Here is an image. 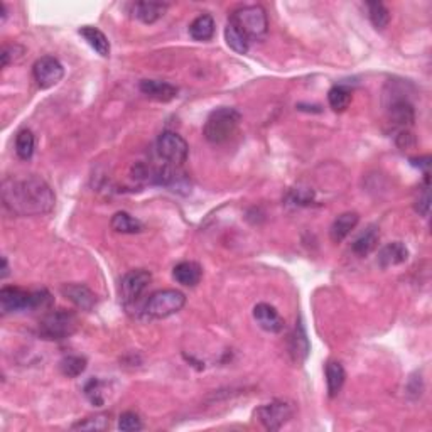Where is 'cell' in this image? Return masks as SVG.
Here are the masks:
<instances>
[{"label": "cell", "instance_id": "1", "mask_svg": "<svg viewBox=\"0 0 432 432\" xmlns=\"http://www.w3.org/2000/svg\"><path fill=\"white\" fill-rule=\"evenodd\" d=\"M6 208L19 216H41L54 208L56 198L44 179L37 176L6 179L2 184Z\"/></svg>", "mask_w": 432, "mask_h": 432}, {"label": "cell", "instance_id": "2", "mask_svg": "<svg viewBox=\"0 0 432 432\" xmlns=\"http://www.w3.org/2000/svg\"><path fill=\"white\" fill-rule=\"evenodd\" d=\"M53 304V297L48 291H24L21 287L7 286L0 291V309L2 314L21 313V311L49 309Z\"/></svg>", "mask_w": 432, "mask_h": 432}, {"label": "cell", "instance_id": "3", "mask_svg": "<svg viewBox=\"0 0 432 432\" xmlns=\"http://www.w3.org/2000/svg\"><path fill=\"white\" fill-rule=\"evenodd\" d=\"M242 115L230 107H220L209 114L205 123V139L213 146L227 144L236 134Z\"/></svg>", "mask_w": 432, "mask_h": 432}, {"label": "cell", "instance_id": "4", "mask_svg": "<svg viewBox=\"0 0 432 432\" xmlns=\"http://www.w3.org/2000/svg\"><path fill=\"white\" fill-rule=\"evenodd\" d=\"M230 21L235 22L250 41L262 39L268 31L267 12L260 6L239 7V9L233 10L232 15H230Z\"/></svg>", "mask_w": 432, "mask_h": 432}, {"label": "cell", "instance_id": "5", "mask_svg": "<svg viewBox=\"0 0 432 432\" xmlns=\"http://www.w3.org/2000/svg\"><path fill=\"white\" fill-rule=\"evenodd\" d=\"M186 304V295L176 289H162L150 294L144 306L146 316L153 319H166L179 313Z\"/></svg>", "mask_w": 432, "mask_h": 432}, {"label": "cell", "instance_id": "6", "mask_svg": "<svg viewBox=\"0 0 432 432\" xmlns=\"http://www.w3.org/2000/svg\"><path fill=\"white\" fill-rule=\"evenodd\" d=\"M78 328L76 314L71 311L58 309L46 313L39 322V334L46 340H64Z\"/></svg>", "mask_w": 432, "mask_h": 432}, {"label": "cell", "instance_id": "7", "mask_svg": "<svg viewBox=\"0 0 432 432\" xmlns=\"http://www.w3.org/2000/svg\"><path fill=\"white\" fill-rule=\"evenodd\" d=\"M155 146H157V154L171 166H182L189 155L188 142L173 130L162 132Z\"/></svg>", "mask_w": 432, "mask_h": 432}, {"label": "cell", "instance_id": "8", "mask_svg": "<svg viewBox=\"0 0 432 432\" xmlns=\"http://www.w3.org/2000/svg\"><path fill=\"white\" fill-rule=\"evenodd\" d=\"M294 408L286 400H272L255 411V417L267 431H279L293 417Z\"/></svg>", "mask_w": 432, "mask_h": 432}, {"label": "cell", "instance_id": "9", "mask_svg": "<svg viewBox=\"0 0 432 432\" xmlns=\"http://www.w3.org/2000/svg\"><path fill=\"white\" fill-rule=\"evenodd\" d=\"M150 280H153V275L144 268L130 270L123 275L122 282H120V297H122L123 304L128 306L137 302L140 295L146 293V289L149 287Z\"/></svg>", "mask_w": 432, "mask_h": 432}, {"label": "cell", "instance_id": "10", "mask_svg": "<svg viewBox=\"0 0 432 432\" xmlns=\"http://www.w3.org/2000/svg\"><path fill=\"white\" fill-rule=\"evenodd\" d=\"M33 76L41 89L53 88L64 76V68L54 56H42L33 66Z\"/></svg>", "mask_w": 432, "mask_h": 432}, {"label": "cell", "instance_id": "11", "mask_svg": "<svg viewBox=\"0 0 432 432\" xmlns=\"http://www.w3.org/2000/svg\"><path fill=\"white\" fill-rule=\"evenodd\" d=\"M387 120L397 130H407L415 120L414 107L407 98H395L387 108Z\"/></svg>", "mask_w": 432, "mask_h": 432}, {"label": "cell", "instance_id": "12", "mask_svg": "<svg viewBox=\"0 0 432 432\" xmlns=\"http://www.w3.org/2000/svg\"><path fill=\"white\" fill-rule=\"evenodd\" d=\"M61 294L64 295L66 299L75 304L78 309L81 311H92L93 307L96 306V295L93 293L89 287L85 286V284H64L61 287Z\"/></svg>", "mask_w": 432, "mask_h": 432}, {"label": "cell", "instance_id": "13", "mask_svg": "<svg viewBox=\"0 0 432 432\" xmlns=\"http://www.w3.org/2000/svg\"><path fill=\"white\" fill-rule=\"evenodd\" d=\"M254 319L257 325L263 331H267V333H280L284 326H286V322L275 311V307L267 304V302H260V304L254 307Z\"/></svg>", "mask_w": 432, "mask_h": 432}, {"label": "cell", "instance_id": "14", "mask_svg": "<svg viewBox=\"0 0 432 432\" xmlns=\"http://www.w3.org/2000/svg\"><path fill=\"white\" fill-rule=\"evenodd\" d=\"M140 92L149 98L155 100V102L167 103L178 96V87L167 83V81L159 80H144L140 81Z\"/></svg>", "mask_w": 432, "mask_h": 432}, {"label": "cell", "instance_id": "15", "mask_svg": "<svg viewBox=\"0 0 432 432\" xmlns=\"http://www.w3.org/2000/svg\"><path fill=\"white\" fill-rule=\"evenodd\" d=\"M173 277L178 284L184 287H194L200 284L201 277H203V268L200 263L191 262V260H184L179 262L176 267L173 268Z\"/></svg>", "mask_w": 432, "mask_h": 432}, {"label": "cell", "instance_id": "16", "mask_svg": "<svg viewBox=\"0 0 432 432\" xmlns=\"http://www.w3.org/2000/svg\"><path fill=\"white\" fill-rule=\"evenodd\" d=\"M408 259V250L402 242H392L385 245L379 252V266L381 268H390L406 263Z\"/></svg>", "mask_w": 432, "mask_h": 432}, {"label": "cell", "instance_id": "17", "mask_svg": "<svg viewBox=\"0 0 432 432\" xmlns=\"http://www.w3.org/2000/svg\"><path fill=\"white\" fill-rule=\"evenodd\" d=\"M358 221H360V216L355 211H346L343 215H340L336 220L333 221L329 230V236L334 243L343 242L346 236L356 228Z\"/></svg>", "mask_w": 432, "mask_h": 432}, {"label": "cell", "instance_id": "18", "mask_svg": "<svg viewBox=\"0 0 432 432\" xmlns=\"http://www.w3.org/2000/svg\"><path fill=\"white\" fill-rule=\"evenodd\" d=\"M167 9H169V6L162 2H137L134 3L132 14L144 24H154L166 14Z\"/></svg>", "mask_w": 432, "mask_h": 432}, {"label": "cell", "instance_id": "19", "mask_svg": "<svg viewBox=\"0 0 432 432\" xmlns=\"http://www.w3.org/2000/svg\"><path fill=\"white\" fill-rule=\"evenodd\" d=\"M80 36L88 42L89 48L95 49L96 54H100L102 58L110 56V42L100 29L93 26H85L80 29Z\"/></svg>", "mask_w": 432, "mask_h": 432}, {"label": "cell", "instance_id": "20", "mask_svg": "<svg viewBox=\"0 0 432 432\" xmlns=\"http://www.w3.org/2000/svg\"><path fill=\"white\" fill-rule=\"evenodd\" d=\"M189 36L198 42L209 41L215 36V21L209 14H201L189 24Z\"/></svg>", "mask_w": 432, "mask_h": 432}, {"label": "cell", "instance_id": "21", "mask_svg": "<svg viewBox=\"0 0 432 432\" xmlns=\"http://www.w3.org/2000/svg\"><path fill=\"white\" fill-rule=\"evenodd\" d=\"M225 41H227L230 49L239 54H247L248 48H250V39L245 36L243 31L230 19L227 27H225Z\"/></svg>", "mask_w": 432, "mask_h": 432}, {"label": "cell", "instance_id": "22", "mask_svg": "<svg viewBox=\"0 0 432 432\" xmlns=\"http://www.w3.org/2000/svg\"><path fill=\"white\" fill-rule=\"evenodd\" d=\"M379 240H380L379 228L368 227L360 236H356V240L352 245V248L358 257H367L375 250L377 245H379Z\"/></svg>", "mask_w": 432, "mask_h": 432}, {"label": "cell", "instance_id": "23", "mask_svg": "<svg viewBox=\"0 0 432 432\" xmlns=\"http://www.w3.org/2000/svg\"><path fill=\"white\" fill-rule=\"evenodd\" d=\"M346 372L340 361H329L326 365V385H328L329 397H336L343 388Z\"/></svg>", "mask_w": 432, "mask_h": 432}, {"label": "cell", "instance_id": "24", "mask_svg": "<svg viewBox=\"0 0 432 432\" xmlns=\"http://www.w3.org/2000/svg\"><path fill=\"white\" fill-rule=\"evenodd\" d=\"M110 227L116 233H126V235H134V233H140L144 230V225L137 218L130 216L126 211L115 213L110 220Z\"/></svg>", "mask_w": 432, "mask_h": 432}, {"label": "cell", "instance_id": "25", "mask_svg": "<svg viewBox=\"0 0 432 432\" xmlns=\"http://www.w3.org/2000/svg\"><path fill=\"white\" fill-rule=\"evenodd\" d=\"M328 102L334 112H345L352 103V89L345 85H334L328 92Z\"/></svg>", "mask_w": 432, "mask_h": 432}, {"label": "cell", "instance_id": "26", "mask_svg": "<svg viewBox=\"0 0 432 432\" xmlns=\"http://www.w3.org/2000/svg\"><path fill=\"white\" fill-rule=\"evenodd\" d=\"M289 343H291L289 345L291 355L294 356V360L295 361L306 360L307 353H309V341H307V336L302 326H297V328L294 329V334L291 336Z\"/></svg>", "mask_w": 432, "mask_h": 432}, {"label": "cell", "instance_id": "27", "mask_svg": "<svg viewBox=\"0 0 432 432\" xmlns=\"http://www.w3.org/2000/svg\"><path fill=\"white\" fill-rule=\"evenodd\" d=\"M34 147H36V139L29 128H24L15 137V154L22 159V161H29L34 154Z\"/></svg>", "mask_w": 432, "mask_h": 432}, {"label": "cell", "instance_id": "28", "mask_svg": "<svg viewBox=\"0 0 432 432\" xmlns=\"http://www.w3.org/2000/svg\"><path fill=\"white\" fill-rule=\"evenodd\" d=\"M60 370L68 379H76V377H80L87 370V358L80 355L64 356L60 361Z\"/></svg>", "mask_w": 432, "mask_h": 432}, {"label": "cell", "instance_id": "29", "mask_svg": "<svg viewBox=\"0 0 432 432\" xmlns=\"http://www.w3.org/2000/svg\"><path fill=\"white\" fill-rule=\"evenodd\" d=\"M368 9V17L372 21V24L377 27V29H385L390 22V10L383 6L381 2H368L367 3Z\"/></svg>", "mask_w": 432, "mask_h": 432}, {"label": "cell", "instance_id": "30", "mask_svg": "<svg viewBox=\"0 0 432 432\" xmlns=\"http://www.w3.org/2000/svg\"><path fill=\"white\" fill-rule=\"evenodd\" d=\"M108 427H110V419L107 414H98L95 417H87L73 424V429L76 431H107Z\"/></svg>", "mask_w": 432, "mask_h": 432}, {"label": "cell", "instance_id": "31", "mask_svg": "<svg viewBox=\"0 0 432 432\" xmlns=\"http://www.w3.org/2000/svg\"><path fill=\"white\" fill-rule=\"evenodd\" d=\"M105 383L98 379H92L85 385V395L89 400V404L95 407H102L105 404V392H103Z\"/></svg>", "mask_w": 432, "mask_h": 432}, {"label": "cell", "instance_id": "32", "mask_svg": "<svg viewBox=\"0 0 432 432\" xmlns=\"http://www.w3.org/2000/svg\"><path fill=\"white\" fill-rule=\"evenodd\" d=\"M142 420L135 412H123L119 419V429L123 432H135L142 429Z\"/></svg>", "mask_w": 432, "mask_h": 432}, {"label": "cell", "instance_id": "33", "mask_svg": "<svg viewBox=\"0 0 432 432\" xmlns=\"http://www.w3.org/2000/svg\"><path fill=\"white\" fill-rule=\"evenodd\" d=\"M431 208V194H429V174H426V182H424L422 194L415 201V211L420 213L422 216H429Z\"/></svg>", "mask_w": 432, "mask_h": 432}, {"label": "cell", "instance_id": "34", "mask_svg": "<svg viewBox=\"0 0 432 432\" xmlns=\"http://www.w3.org/2000/svg\"><path fill=\"white\" fill-rule=\"evenodd\" d=\"M291 198H293L294 205H309L313 201V191L307 189H297L291 191Z\"/></svg>", "mask_w": 432, "mask_h": 432}, {"label": "cell", "instance_id": "35", "mask_svg": "<svg viewBox=\"0 0 432 432\" xmlns=\"http://www.w3.org/2000/svg\"><path fill=\"white\" fill-rule=\"evenodd\" d=\"M397 144H399V147H402V149H408V147L414 146L415 139L408 130H400L399 135H397Z\"/></svg>", "mask_w": 432, "mask_h": 432}, {"label": "cell", "instance_id": "36", "mask_svg": "<svg viewBox=\"0 0 432 432\" xmlns=\"http://www.w3.org/2000/svg\"><path fill=\"white\" fill-rule=\"evenodd\" d=\"M9 275V263H7L6 257H2V279H6Z\"/></svg>", "mask_w": 432, "mask_h": 432}]
</instances>
